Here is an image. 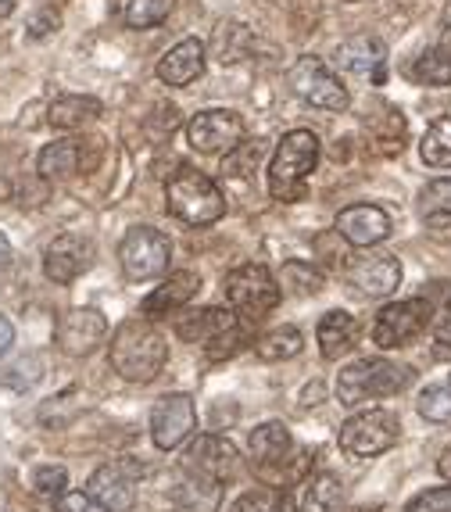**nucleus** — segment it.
I'll list each match as a JSON object with an SVG mask.
<instances>
[{
  "mask_svg": "<svg viewBox=\"0 0 451 512\" xmlns=\"http://www.w3.org/2000/svg\"><path fill=\"white\" fill-rule=\"evenodd\" d=\"M426 230H430L434 240L451 244V215H426Z\"/></svg>",
  "mask_w": 451,
  "mask_h": 512,
  "instance_id": "obj_45",
  "label": "nucleus"
},
{
  "mask_svg": "<svg viewBox=\"0 0 451 512\" xmlns=\"http://www.w3.org/2000/svg\"><path fill=\"white\" fill-rule=\"evenodd\" d=\"M104 111V104L90 94H65L47 108V122L54 129H83Z\"/></svg>",
  "mask_w": 451,
  "mask_h": 512,
  "instance_id": "obj_25",
  "label": "nucleus"
},
{
  "mask_svg": "<svg viewBox=\"0 0 451 512\" xmlns=\"http://www.w3.org/2000/svg\"><path fill=\"white\" fill-rule=\"evenodd\" d=\"M169 258H172V240L162 230H154V226H133V230H126V237L119 244L122 273L133 283L162 276L169 269Z\"/></svg>",
  "mask_w": 451,
  "mask_h": 512,
  "instance_id": "obj_11",
  "label": "nucleus"
},
{
  "mask_svg": "<svg viewBox=\"0 0 451 512\" xmlns=\"http://www.w3.org/2000/svg\"><path fill=\"white\" fill-rule=\"evenodd\" d=\"M197 427V409L190 394H165L151 409V441L158 452H172Z\"/></svg>",
  "mask_w": 451,
  "mask_h": 512,
  "instance_id": "obj_14",
  "label": "nucleus"
},
{
  "mask_svg": "<svg viewBox=\"0 0 451 512\" xmlns=\"http://www.w3.org/2000/svg\"><path fill=\"white\" fill-rule=\"evenodd\" d=\"M337 233L351 248H376L391 237V215L376 205H348L337 215Z\"/></svg>",
  "mask_w": 451,
  "mask_h": 512,
  "instance_id": "obj_18",
  "label": "nucleus"
},
{
  "mask_svg": "<svg viewBox=\"0 0 451 512\" xmlns=\"http://www.w3.org/2000/svg\"><path fill=\"white\" fill-rule=\"evenodd\" d=\"M183 470H187V477L197 480V484H208V487L226 484V480H233L240 470L237 444L222 434L194 437V441L187 444V452H183Z\"/></svg>",
  "mask_w": 451,
  "mask_h": 512,
  "instance_id": "obj_8",
  "label": "nucleus"
},
{
  "mask_svg": "<svg viewBox=\"0 0 451 512\" xmlns=\"http://www.w3.org/2000/svg\"><path fill=\"white\" fill-rule=\"evenodd\" d=\"M8 262H11V244H8V237L0 233V269H4Z\"/></svg>",
  "mask_w": 451,
  "mask_h": 512,
  "instance_id": "obj_49",
  "label": "nucleus"
},
{
  "mask_svg": "<svg viewBox=\"0 0 451 512\" xmlns=\"http://www.w3.org/2000/svg\"><path fill=\"white\" fill-rule=\"evenodd\" d=\"M337 69L348 76H369L373 83H383L387 76V43L380 36H351L337 47Z\"/></svg>",
  "mask_w": 451,
  "mask_h": 512,
  "instance_id": "obj_19",
  "label": "nucleus"
},
{
  "mask_svg": "<svg viewBox=\"0 0 451 512\" xmlns=\"http://www.w3.org/2000/svg\"><path fill=\"white\" fill-rule=\"evenodd\" d=\"M205 58H208V47L197 36H187V40H179L172 51L162 54L158 61V79L165 86H190L201 72H205Z\"/></svg>",
  "mask_w": 451,
  "mask_h": 512,
  "instance_id": "obj_21",
  "label": "nucleus"
},
{
  "mask_svg": "<svg viewBox=\"0 0 451 512\" xmlns=\"http://www.w3.org/2000/svg\"><path fill=\"white\" fill-rule=\"evenodd\" d=\"M258 162H262V144H258V140H244V144H237L226 154L222 172L233 176V180H247V176L258 169Z\"/></svg>",
  "mask_w": 451,
  "mask_h": 512,
  "instance_id": "obj_36",
  "label": "nucleus"
},
{
  "mask_svg": "<svg viewBox=\"0 0 451 512\" xmlns=\"http://www.w3.org/2000/svg\"><path fill=\"white\" fill-rule=\"evenodd\" d=\"M165 208L187 226H208L226 215V197L205 172L183 165L165 187Z\"/></svg>",
  "mask_w": 451,
  "mask_h": 512,
  "instance_id": "obj_4",
  "label": "nucleus"
},
{
  "mask_svg": "<svg viewBox=\"0 0 451 512\" xmlns=\"http://www.w3.org/2000/svg\"><path fill=\"white\" fill-rule=\"evenodd\" d=\"M373 144H380L376 147L380 154H401V147H405V115H401V111L387 108L383 119H376Z\"/></svg>",
  "mask_w": 451,
  "mask_h": 512,
  "instance_id": "obj_35",
  "label": "nucleus"
},
{
  "mask_svg": "<svg viewBox=\"0 0 451 512\" xmlns=\"http://www.w3.org/2000/svg\"><path fill=\"white\" fill-rule=\"evenodd\" d=\"M86 495L104 512H126L137 505V466L133 462H104L86 480Z\"/></svg>",
  "mask_w": 451,
  "mask_h": 512,
  "instance_id": "obj_15",
  "label": "nucleus"
},
{
  "mask_svg": "<svg viewBox=\"0 0 451 512\" xmlns=\"http://www.w3.org/2000/svg\"><path fill=\"white\" fill-rule=\"evenodd\" d=\"M247 126L237 111L226 108H208L197 111L194 119L187 122V140L194 151L201 154H230L237 144H244Z\"/></svg>",
  "mask_w": 451,
  "mask_h": 512,
  "instance_id": "obj_13",
  "label": "nucleus"
},
{
  "mask_svg": "<svg viewBox=\"0 0 451 512\" xmlns=\"http://www.w3.org/2000/svg\"><path fill=\"white\" fill-rule=\"evenodd\" d=\"M54 512H104V509L86 491H61L54 498Z\"/></svg>",
  "mask_w": 451,
  "mask_h": 512,
  "instance_id": "obj_41",
  "label": "nucleus"
},
{
  "mask_svg": "<svg viewBox=\"0 0 451 512\" xmlns=\"http://www.w3.org/2000/svg\"><path fill=\"white\" fill-rule=\"evenodd\" d=\"M255 47V33L244 26V22H222L212 36V54L222 61V65H237L251 54Z\"/></svg>",
  "mask_w": 451,
  "mask_h": 512,
  "instance_id": "obj_28",
  "label": "nucleus"
},
{
  "mask_svg": "<svg viewBox=\"0 0 451 512\" xmlns=\"http://www.w3.org/2000/svg\"><path fill=\"white\" fill-rule=\"evenodd\" d=\"M434 305L419 294V298H405V301H391V305H383L376 312V323H373V344L383 351L391 348H405L419 337V333L430 326L434 319Z\"/></svg>",
  "mask_w": 451,
  "mask_h": 512,
  "instance_id": "obj_10",
  "label": "nucleus"
},
{
  "mask_svg": "<svg viewBox=\"0 0 451 512\" xmlns=\"http://www.w3.org/2000/svg\"><path fill=\"white\" fill-rule=\"evenodd\" d=\"M355 337H358V323L344 308L326 312V316L319 319V330H315V341H319V351H323L326 362H337L344 351L355 348Z\"/></svg>",
  "mask_w": 451,
  "mask_h": 512,
  "instance_id": "obj_23",
  "label": "nucleus"
},
{
  "mask_svg": "<svg viewBox=\"0 0 451 512\" xmlns=\"http://www.w3.org/2000/svg\"><path fill=\"white\" fill-rule=\"evenodd\" d=\"M351 287H358V294L366 298H391L401 283V262L394 255H369L358 258L348 273Z\"/></svg>",
  "mask_w": 451,
  "mask_h": 512,
  "instance_id": "obj_20",
  "label": "nucleus"
},
{
  "mask_svg": "<svg viewBox=\"0 0 451 512\" xmlns=\"http://www.w3.org/2000/svg\"><path fill=\"white\" fill-rule=\"evenodd\" d=\"M11 344H15V326H11L8 316H0V355H8Z\"/></svg>",
  "mask_w": 451,
  "mask_h": 512,
  "instance_id": "obj_47",
  "label": "nucleus"
},
{
  "mask_svg": "<svg viewBox=\"0 0 451 512\" xmlns=\"http://www.w3.org/2000/svg\"><path fill=\"white\" fill-rule=\"evenodd\" d=\"M416 380L412 366H401L391 359H362L351 362L337 373V402L355 409V405L376 402V398H394Z\"/></svg>",
  "mask_w": 451,
  "mask_h": 512,
  "instance_id": "obj_2",
  "label": "nucleus"
},
{
  "mask_svg": "<svg viewBox=\"0 0 451 512\" xmlns=\"http://www.w3.org/2000/svg\"><path fill=\"white\" fill-rule=\"evenodd\" d=\"M419 154L430 169H451V115L430 122V129L419 140Z\"/></svg>",
  "mask_w": 451,
  "mask_h": 512,
  "instance_id": "obj_30",
  "label": "nucleus"
},
{
  "mask_svg": "<svg viewBox=\"0 0 451 512\" xmlns=\"http://www.w3.org/2000/svg\"><path fill=\"white\" fill-rule=\"evenodd\" d=\"M434 344H437V355H441V359H451V316L444 319V323H437Z\"/></svg>",
  "mask_w": 451,
  "mask_h": 512,
  "instance_id": "obj_46",
  "label": "nucleus"
},
{
  "mask_svg": "<svg viewBox=\"0 0 451 512\" xmlns=\"http://www.w3.org/2000/svg\"><path fill=\"white\" fill-rule=\"evenodd\" d=\"M280 283L294 294H319V291H323L326 276H323V269H319V265L301 262V258H290V262L283 265Z\"/></svg>",
  "mask_w": 451,
  "mask_h": 512,
  "instance_id": "obj_34",
  "label": "nucleus"
},
{
  "mask_svg": "<svg viewBox=\"0 0 451 512\" xmlns=\"http://www.w3.org/2000/svg\"><path fill=\"white\" fill-rule=\"evenodd\" d=\"M90 262H94L90 240L79 237V233H61L43 251V276L58 283V287H65V283H76L90 269Z\"/></svg>",
  "mask_w": 451,
  "mask_h": 512,
  "instance_id": "obj_16",
  "label": "nucleus"
},
{
  "mask_svg": "<svg viewBox=\"0 0 451 512\" xmlns=\"http://www.w3.org/2000/svg\"><path fill=\"white\" fill-rule=\"evenodd\" d=\"M341 448L348 455H358V459H373V455L391 452L401 437V419L394 416L391 409H366L355 412L341 427Z\"/></svg>",
  "mask_w": 451,
  "mask_h": 512,
  "instance_id": "obj_9",
  "label": "nucleus"
},
{
  "mask_svg": "<svg viewBox=\"0 0 451 512\" xmlns=\"http://www.w3.org/2000/svg\"><path fill=\"white\" fill-rule=\"evenodd\" d=\"M33 487L40 491V495H51V498H58L61 491H69V470L65 466H36V473H33Z\"/></svg>",
  "mask_w": 451,
  "mask_h": 512,
  "instance_id": "obj_39",
  "label": "nucleus"
},
{
  "mask_svg": "<svg viewBox=\"0 0 451 512\" xmlns=\"http://www.w3.org/2000/svg\"><path fill=\"white\" fill-rule=\"evenodd\" d=\"M423 298L434 305V312H441V316H451V280H434L426 283Z\"/></svg>",
  "mask_w": 451,
  "mask_h": 512,
  "instance_id": "obj_42",
  "label": "nucleus"
},
{
  "mask_svg": "<svg viewBox=\"0 0 451 512\" xmlns=\"http://www.w3.org/2000/svg\"><path fill=\"white\" fill-rule=\"evenodd\" d=\"M301 348H305V337H301L298 326H280V330H269L265 337H258V341H255V355L262 362L294 359Z\"/></svg>",
  "mask_w": 451,
  "mask_h": 512,
  "instance_id": "obj_31",
  "label": "nucleus"
},
{
  "mask_svg": "<svg viewBox=\"0 0 451 512\" xmlns=\"http://www.w3.org/2000/svg\"><path fill=\"white\" fill-rule=\"evenodd\" d=\"M437 473H441V477L451 484V444L441 452V459H437Z\"/></svg>",
  "mask_w": 451,
  "mask_h": 512,
  "instance_id": "obj_48",
  "label": "nucleus"
},
{
  "mask_svg": "<svg viewBox=\"0 0 451 512\" xmlns=\"http://www.w3.org/2000/svg\"><path fill=\"white\" fill-rule=\"evenodd\" d=\"M197 291H201V276L190 273V269H179V273H172L162 287H154V291L147 294L140 312H144L147 319L169 316V312H179L183 305H190Z\"/></svg>",
  "mask_w": 451,
  "mask_h": 512,
  "instance_id": "obj_22",
  "label": "nucleus"
},
{
  "mask_svg": "<svg viewBox=\"0 0 451 512\" xmlns=\"http://www.w3.org/2000/svg\"><path fill=\"white\" fill-rule=\"evenodd\" d=\"M58 26H61L58 11H40V15H33V22H29V36H33V40H40V36L54 33Z\"/></svg>",
  "mask_w": 451,
  "mask_h": 512,
  "instance_id": "obj_44",
  "label": "nucleus"
},
{
  "mask_svg": "<svg viewBox=\"0 0 451 512\" xmlns=\"http://www.w3.org/2000/svg\"><path fill=\"white\" fill-rule=\"evenodd\" d=\"M416 83L423 86H448L451 83V26L444 29L441 40L423 51V58L416 61V69H412Z\"/></svg>",
  "mask_w": 451,
  "mask_h": 512,
  "instance_id": "obj_27",
  "label": "nucleus"
},
{
  "mask_svg": "<svg viewBox=\"0 0 451 512\" xmlns=\"http://www.w3.org/2000/svg\"><path fill=\"white\" fill-rule=\"evenodd\" d=\"M348 4H362V0H348Z\"/></svg>",
  "mask_w": 451,
  "mask_h": 512,
  "instance_id": "obj_52",
  "label": "nucleus"
},
{
  "mask_svg": "<svg viewBox=\"0 0 451 512\" xmlns=\"http://www.w3.org/2000/svg\"><path fill=\"white\" fill-rule=\"evenodd\" d=\"M319 165V137L312 129H294L276 144L273 162H269V194L276 201H298L305 194L308 176Z\"/></svg>",
  "mask_w": 451,
  "mask_h": 512,
  "instance_id": "obj_3",
  "label": "nucleus"
},
{
  "mask_svg": "<svg viewBox=\"0 0 451 512\" xmlns=\"http://www.w3.org/2000/svg\"><path fill=\"white\" fill-rule=\"evenodd\" d=\"M230 512H298V509H294L290 495L280 491V487H251V491H244L230 505Z\"/></svg>",
  "mask_w": 451,
  "mask_h": 512,
  "instance_id": "obj_32",
  "label": "nucleus"
},
{
  "mask_svg": "<svg viewBox=\"0 0 451 512\" xmlns=\"http://www.w3.org/2000/svg\"><path fill=\"white\" fill-rule=\"evenodd\" d=\"M108 362L129 384H151L169 362V341L147 316H133L111 333Z\"/></svg>",
  "mask_w": 451,
  "mask_h": 512,
  "instance_id": "obj_1",
  "label": "nucleus"
},
{
  "mask_svg": "<svg viewBox=\"0 0 451 512\" xmlns=\"http://www.w3.org/2000/svg\"><path fill=\"white\" fill-rule=\"evenodd\" d=\"M419 208H423V215H451V176L426 183L419 194Z\"/></svg>",
  "mask_w": 451,
  "mask_h": 512,
  "instance_id": "obj_37",
  "label": "nucleus"
},
{
  "mask_svg": "<svg viewBox=\"0 0 451 512\" xmlns=\"http://www.w3.org/2000/svg\"><path fill=\"white\" fill-rule=\"evenodd\" d=\"M247 448H251V459H255L258 466H280V462H287V455L294 452V437H290L287 423L269 419V423L251 430Z\"/></svg>",
  "mask_w": 451,
  "mask_h": 512,
  "instance_id": "obj_24",
  "label": "nucleus"
},
{
  "mask_svg": "<svg viewBox=\"0 0 451 512\" xmlns=\"http://www.w3.org/2000/svg\"><path fill=\"white\" fill-rule=\"evenodd\" d=\"M416 409L426 423H451V373L444 380H437V384L423 387Z\"/></svg>",
  "mask_w": 451,
  "mask_h": 512,
  "instance_id": "obj_33",
  "label": "nucleus"
},
{
  "mask_svg": "<svg viewBox=\"0 0 451 512\" xmlns=\"http://www.w3.org/2000/svg\"><path fill=\"white\" fill-rule=\"evenodd\" d=\"M344 505V484L333 473H312L301 487L298 512H341Z\"/></svg>",
  "mask_w": 451,
  "mask_h": 512,
  "instance_id": "obj_26",
  "label": "nucleus"
},
{
  "mask_svg": "<svg viewBox=\"0 0 451 512\" xmlns=\"http://www.w3.org/2000/svg\"><path fill=\"white\" fill-rule=\"evenodd\" d=\"M222 291H226V301H230V308L237 312V319L244 326L262 323L283 298V287L265 265H240V269H233L226 276V283H222Z\"/></svg>",
  "mask_w": 451,
  "mask_h": 512,
  "instance_id": "obj_5",
  "label": "nucleus"
},
{
  "mask_svg": "<svg viewBox=\"0 0 451 512\" xmlns=\"http://www.w3.org/2000/svg\"><path fill=\"white\" fill-rule=\"evenodd\" d=\"M104 144L101 140H83V137H61L47 144L36 158V172L40 180H69L79 172H94L101 162Z\"/></svg>",
  "mask_w": 451,
  "mask_h": 512,
  "instance_id": "obj_12",
  "label": "nucleus"
},
{
  "mask_svg": "<svg viewBox=\"0 0 451 512\" xmlns=\"http://www.w3.org/2000/svg\"><path fill=\"white\" fill-rule=\"evenodd\" d=\"M11 11V0H0V15H8Z\"/></svg>",
  "mask_w": 451,
  "mask_h": 512,
  "instance_id": "obj_50",
  "label": "nucleus"
},
{
  "mask_svg": "<svg viewBox=\"0 0 451 512\" xmlns=\"http://www.w3.org/2000/svg\"><path fill=\"white\" fill-rule=\"evenodd\" d=\"M108 337V319L97 312V308H72L69 316L58 323V348L69 355V359H86L94 355L97 348Z\"/></svg>",
  "mask_w": 451,
  "mask_h": 512,
  "instance_id": "obj_17",
  "label": "nucleus"
},
{
  "mask_svg": "<svg viewBox=\"0 0 451 512\" xmlns=\"http://www.w3.org/2000/svg\"><path fill=\"white\" fill-rule=\"evenodd\" d=\"M176 333L187 344H201L208 359H226L247 341V326L237 319L233 308H201L176 323Z\"/></svg>",
  "mask_w": 451,
  "mask_h": 512,
  "instance_id": "obj_6",
  "label": "nucleus"
},
{
  "mask_svg": "<svg viewBox=\"0 0 451 512\" xmlns=\"http://www.w3.org/2000/svg\"><path fill=\"white\" fill-rule=\"evenodd\" d=\"M176 0H115V11L129 29H154L172 15Z\"/></svg>",
  "mask_w": 451,
  "mask_h": 512,
  "instance_id": "obj_29",
  "label": "nucleus"
},
{
  "mask_svg": "<svg viewBox=\"0 0 451 512\" xmlns=\"http://www.w3.org/2000/svg\"><path fill=\"white\" fill-rule=\"evenodd\" d=\"M405 512H451V484L448 487H430L423 495H416Z\"/></svg>",
  "mask_w": 451,
  "mask_h": 512,
  "instance_id": "obj_40",
  "label": "nucleus"
},
{
  "mask_svg": "<svg viewBox=\"0 0 451 512\" xmlns=\"http://www.w3.org/2000/svg\"><path fill=\"white\" fill-rule=\"evenodd\" d=\"M40 376H43V362L36 359V355H29V359H18L15 366L4 369V373H0V384L15 387V391H26V387H33Z\"/></svg>",
  "mask_w": 451,
  "mask_h": 512,
  "instance_id": "obj_38",
  "label": "nucleus"
},
{
  "mask_svg": "<svg viewBox=\"0 0 451 512\" xmlns=\"http://www.w3.org/2000/svg\"><path fill=\"white\" fill-rule=\"evenodd\" d=\"M287 86L294 90V97H301V101L312 104V108L348 111V104H351V94H348V86L341 83V76H337L323 58H315V54H301V58L290 65Z\"/></svg>",
  "mask_w": 451,
  "mask_h": 512,
  "instance_id": "obj_7",
  "label": "nucleus"
},
{
  "mask_svg": "<svg viewBox=\"0 0 451 512\" xmlns=\"http://www.w3.org/2000/svg\"><path fill=\"white\" fill-rule=\"evenodd\" d=\"M154 122H158V133H154V137H158V140L172 137V129L179 126V108H172V104H158V108H154V115L147 119V126H154Z\"/></svg>",
  "mask_w": 451,
  "mask_h": 512,
  "instance_id": "obj_43",
  "label": "nucleus"
},
{
  "mask_svg": "<svg viewBox=\"0 0 451 512\" xmlns=\"http://www.w3.org/2000/svg\"><path fill=\"white\" fill-rule=\"evenodd\" d=\"M401 8H412V4H419V0H398Z\"/></svg>",
  "mask_w": 451,
  "mask_h": 512,
  "instance_id": "obj_51",
  "label": "nucleus"
}]
</instances>
